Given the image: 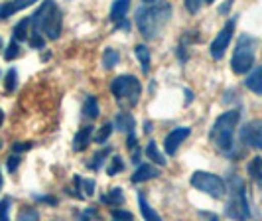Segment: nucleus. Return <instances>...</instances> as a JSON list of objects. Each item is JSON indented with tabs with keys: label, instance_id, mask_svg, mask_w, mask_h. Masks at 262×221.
Instances as JSON below:
<instances>
[{
	"label": "nucleus",
	"instance_id": "obj_26",
	"mask_svg": "<svg viewBox=\"0 0 262 221\" xmlns=\"http://www.w3.org/2000/svg\"><path fill=\"white\" fill-rule=\"evenodd\" d=\"M113 130H115V125H113V123H105V125L101 127V130H99V134L95 136V140H97V143H101V144L106 143V140H108V136L113 134Z\"/></svg>",
	"mask_w": 262,
	"mask_h": 221
},
{
	"label": "nucleus",
	"instance_id": "obj_46",
	"mask_svg": "<svg viewBox=\"0 0 262 221\" xmlns=\"http://www.w3.org/2000/svg\"><path fill=\"white\" fill-rule=\"evenodd\" d=\"M211 221H217V219H211Z\"/></svg>",
	"mask_w": 262,
	"mask_h": 221
},
{
	"label": "nucleus",
	"instance_id": "obj_32",
	"mask_svg": "<svg viewBox=\"0 0 262 221\" xmlns=\"http://www.w3.org/2000/svg\"><path fill=\"white\" fill-rule=\"evenodd\" d=\"M30 46L39 50V48L46 46V38H43L41 34H38V32H32V34H30Z\"/></svg>",
	"mask_w": 262,
	"mask_h": 221
},
{
	"label": "nucleus",
	"instance_id": "obj_1",
	"mask_svg": "<svg viewBox=\"0 0 262 221\" xmlns=\"http://www.w3.org/2000/svg\"><path fill=\"white\" fill-rule=\"evenodd\" d=\"M171 4L168 2H152L148 0L144 6H140L136 10V24L140 34L146 39H154L160 36V32L164 30V26L170 22L171 18Z\"/></svg>",
	"mask_w": 262,
	"mask_h": 221
},
{
	"label": "nucleus",
	"instance_id": "obj_18",
	"mask_svg": "<svg viewBox=\"0 0 262 221\" xmlns=\"http://www.w3.org/2000/svg\"><path fill=\"white\" fill-rule=\"evenodd\" d=\"M103 204L111 206V208L122 206V204H124V194H122V190H120V188H113L108 194L103 195Z\"/></svg>",
	"mask_w": 262,
	"mask_h": 221
},
{
	"label": "nucleus",
	"instance_id": "obj_30",
	"mask_svg": "<svg viewBox=\"0 0 262 221\" xmlns=\"http://www.w3.org/2000/svg\"><path fill=\"white\" fill-rule=\"evenodd\" d=\"M18 221H39V213L34 208H24L18 215Z\"/></svg>",
	"mask_w": 262,
	"mask_h": 221
},
{
	"label": "nucleus",
	"instance_id": "obj_10",
	"mask_svg": "<svg viewBox=\"0 0 262 221\" xmlns=\"http://www.w3.org/2000/svg\"><path fill=\"white\" fill-rule=\"evenodd\" d=\"M191 134V129L189 127H180V129H173L166 136V140H164V148H166V152L173 156L176 152H178V148H180V144L184 143L185 138Z\"/></svg>",
	"mask_w": 262,
	"mask_h": 221
},
{
	"label": "nucleus",
	"instance_id": "obj_3",
	"mask_svg": "<svg viewBox=\"0 0 262 221\" xmlns=\"http://www.w3.org/2000/svg\"><path fill=\"white\" fill-rule=\"evenodd\" d=\"M238 120H241V111L233 109L223 113L211 129V140L225 154H229L235 146V129L238 127Z\"/></svg>",
	"mask_w": 262,
	"mask_h": 221
},
{
	"label": "nucleus",
	"instance_id": "obj_22",
	"mask_svg": "<svg viewBox=\"0 0 262 221\" xmlns=\"http://www.w3.org/2000/svg\"><path fill=\"white\" fill-rule=\"evenodd\" d=\"M30 26H32V24H30V18H24L22 22H18V24L14 26V30H12L14 39H16V42H22V39H26L28 34H30V30H28Z\"/></svg>",
	"mask_w": 262,
	"mask_h": 221
},
{
	"label": "nucleus",
	"instance_id": "obj_34",
	"mask_svg": "<svg viewBox=\"0 0 262 221\" xmlns=\"http://www.w3.org/2000/svg\"><path fill=\"white\" fill-rule=\"evenodd\" d=\"M20 160H22V158H20V156H14V154L10 158H8V172H12V174H14V172L18 170V166H20Z\"/></svg>",
	"mask_w": 262,
	"mask_h": 221
},
{
	"label": "nucleus",
	"instance_id": "obj_24",
	"mask_svg": "<svg viewBox=\"0 0 262 221\" xmlns=\"http://www.w3.org/2000/svg\"><path fill=\"white\" fill-rule=\"evenodd\" d=\"M118 59H120V55H118L117 50L106 48L105 53H103V65H105L106 69H113V67L118 64Z\"/></svg>",
	"mask_w": 262,
	"mask_h": 221
},
{
	"label": "nucleus",
	"instance_id": "obj_45",
	"mask_svg": "<svg viewBox=\"0 0 262 221\" xmlns=\"http://www.w3.org/2000/svg\"><path fill=\"white\" fill-rule=\"evenodd\" d=\"M0 148H2V140H0Z\"/></svg>",
	"mask_w": 262,
	"mask_h": 221
},
{
	"label": "nucleus",
	"instance_id": "obj_41",
	"mask_svg": "<svg viewBox=\"0 0 262 221\" xmlns=\"http://www.w3.org/2000/svg\"><path fill=\"white\" fill-rule=\"evenodd\" d=\"M144 130H146V132H150V130H152V125H150V123H146V125H144Z\"/></svg>",
	"mask_w": 262,
	"mask_h": 221
},
{
	"label": "nucleus",
	"instance_id": "obj_5",
	"mask_svg": "<svg viewBox=\"0 0 262 221\" xmlns=\"http://www.w3.org/2000/svg\"><path fill=\"white\" fill-rule=\"evenodd\" d=\"M227 217H231L233 221H249L250 219V208L249 199H247V188L245 182L233 176L231 178V197L227 204Z\"/></svg>",
	"mask_w": 262,
	"mask_h": 221
},
{
	"label": "nucleus",
	"instance_id": "obj_14",
	"mask_svg": "<svg viewBox=\"0 0 262 221\" xmlns=\"http://www.w3.org/2000/svg\"><path fill=\"white\" fill-rule=\"evenodd\" d=\"M128 8H130V2L128 0H118L113 4V8H111V14H108V20L111 22H122L124 20V16L128 12Z\"/></svg>",
	"mask_w": 262,
	"mask_h": 221
},
{
	"label": "nucleus",
	"instance_id": "obj_28",
	"mask_svg": "<svg viewBox=\"0 0 262 221\" xmlns=\"http://www.w3.org/2000/svg\"><path fill=\"white\" fill-rule=\"evenodd\" d=\"M124 170V162H122V158L120 156H113V160H111V164H108V176H117L118 172H122Z\"/></svg>",
	"mask_w": 262,
	"mask_h": 221
},
{
	"label": "nucleus",
	"instance_id": "obj_35",
	"mask_svg": "<svg viewBox=\"0 0 262 221\" xmlns=\"http://www.w3.org/2000/svg\"><path fill=\"white\" fill-rule=\"evenodd\" d=\"M34 146V143H18V144H12V152H24V150H30Z\"/></svg>",
	"mask_w": 262,
	"mask_h": 221
},
{
	"label": "nucleus",
	"instance_id": "obj_21",
	"mask_svg": "<svg viewBox=\"0 0 262 221\" xmlns=\"http://www.w3.org/2000/svg\"><path fill=\"white\" fill-rule=\"evenodd\" d=\"M115 127H117L118 130H126V132H132V129H134V118H132L130 113H120L117 117V120H115Z\"/></svg>",
	"mask_w": 262,
	"mask_h": 221
},
{
	"label": "nucleus",
	"instance_id": "obj_8",
	"mask_svg": "<svg viewBox=\"0 0 262 221\" xmlns=\"http://www.w3.org/2000/svg\"><path fill=\"white\" fill-rule=\"evenodd\" d=\"M235 26H236V20L235 18H231L227 24L223 26V30L217 34V38L211 42V57L213 59H221L227 52V48H229V44H231V39H233V34H235Z\"/></svg>",
	"mask_w": 262,
	"mask_h": 221
},
{
	"label": "nucleus",
	"instance_id": "obj_6",
	"mask_svg": "<svg viewBox=\"0 0 262 221\" xmlns=\"http://www.w3.org/2000/svg\"><path fill=\"white\" fill-rule=\"evenodd\" d=\"M111 93L115 95L118 105L124 107H136L140 101V93H142V85L138 77L134 75H118L113 79L111 83Z\"/></svg>",
	"mask_w": 262,
	"mask_h": 221
},
{
	"label": "nucleus",
	"instance_id": "obj_38",
	"mask_svg": "<svg viewBox=\"0 0 262 221\" xmlns=\"http://www.w3.org/2000/svg\"><path fill=\"white\" fill-rule=\"evenodd\" d=\"M140 154H142V152H140V148H134V150H132V162H134V164H138Z\"/></svg>",
	"mask_w": 262,
	"mask_h": 221
},
{
	"label": "nucleus",
	"instance_id": "obj_39",
	"mask_svg": "<svg viewBox=\"0 0 262 221\" xmlns=\"http://www.w3.org/2000/svg\"><path fill=\"white\" fill-rule=\"evenodd\" d=\"M191 101H193V93H191V91H187V89H185V103L189 105V103H191Z\"/></svg>",
	"mask_w": 262,
	"mask_h": 221
},
{
	"label": "nucleus",
	"instance_id": "obj_27",
	"mask_svg": "<svg viewBox=\"0 0 262 221\" xmlns=\"http://www.w3.org/2000/svg\"><path fill=\"white\" fill-rule=\"evenodd\" d=\"M18 55H20V46H18L16 39H12V42L8 44V48H6V52H4V59H6V62H12Z\"/></svg>",
	"mask_w": 262,
	"mask_h": 221
},
{
	"label": "nucleus",
	"instance_id": "obj_25",
	"mask_svg": "<svg viewBox=\"0 0 262 221\" xmlns=\"http://www.w3.org/2000/svg\"><path fill=\"white\" fill-rule=\"evenodd\" d=\"M108 154H111V148H105V150H101V152H97L95 156L91 158V162L87 164V168L91 170H99L101 166H103V162H105V158H108Z\"/></svg>",
	"mask_w": 262,
	"mask_h": 221
},
{
	"label": "nucleus",
	"instance_id": "obj_40",
	"mask_svg": "<svg viewBox=\"0 0 262 221\" xmlns=\"http://www.w3.org/2000/svg\"><path fill=\"white\" fill-rule=\"evenodd\" d=\"M229 8H231V2H227V4H225V6H221V10H219V12H227V10H229Z\"/></svg>",
	"mask_w": 262,
	"mask_h": 221
},
{
	"label": "nucleus",
	"instance_id": "obj_31",
	"mask_svg": "<svg viewBox=\"0 0 262 221\" xmlns=\"http://www.w3.org/2000/svg\"><path fill=\"white\" fill-rule=\"evenodd\" d=\"M10 197H4L2 202H0V221H10L8 217V211H10Z\"/></svg>",
	"mask_w": 262,
	"mask_h": 221
},
{
	"label": "nucleus",
	"instance_id": "obj_20",
	"mask_svg": "<svg viewBox=\"0 0 262 221\" xmlns=\"http://www.w3.org/2000/svg\"><path fill=\"white\" fill-rule=\"evenodd\" d=\"M138 206H140V211H142V217L146 221H162L160 219V215H158L154 209L148 206V202H146V197L142 194H138Z\"/></svg>",
	"mask_w": 262,
	"mask_h": 221
},
{
	"label": "nucleus",
	"instance_id": "obj_2",
	"mask_svg": "<svg viewBox=\"0 0 262 221\" xmlns=\"http://www.w3.org/2000/svg\"><path fill=\"white\" fill-rule=\"evenodd\" d=\"M30 24L34 28V32L43 34L50 39H57L61 36V28H63V14L55 2H43L38 10L32 14Z\"/></svg>",
	"mask_w": 262,
	"mask_h": 221
},
{
	"label": "nucleus",
	"instance_id": "obj_42",
	"mask_svg": "<svg viewBox=\"0 0 262 221\" xmlns=\"http://www.w3.org/2000/svg\"><path fill=\"white\" fill-rule=\"evenodd\" d=\"M2 123H4V113L0 111V125H2Z\"/></svg>",
	"mask_w": 262,
	"mask_h": 221
},
{
	"label": "nucleus",
	"instance_id": "obj_33",
	"mask_svg": "<svg viewBox=\"0 0 262 221\" xmlns=\"http://www.w3.org/2000/svg\"><path fill=\"white\" fill-rule=\"evenodd\" d=\"M113 217H115V221H132L134 219L130 211H122V209H113Z\"/></svg>",
	"mask_w": 262,
	"mask_h": 221
},
{
	"label": "nucleus",
	"instance_id": "obj_4",
	"mask_svg": "<svg viewBox=\"0 0 262 221\" xmlns=\"http://www.w3.org/2000/svg\"><path fill=\"white\" fill-rule=\"evenodd\" d=\"M256 48H258V39L243 34L235 46V52L231 57V69L236 75H245L249 73L254 65V57H256Z\"/></svg>",
	"mask_w": 262,
	"mask_h": 221
},
{
	"label": "nucleus",
	"instance_id": "obj_12",
	"mask_svg": "<svg viewBox=\"0 0 262 221\" xmlns=\"http://www.w3.org/2000/svg\"><path fill=\"white\" fill-rule=\"evenodd\" d=\"M91 136H93V127H83V129L75 134V138H73V150H75V152L85 150V148L89 146V143H91Z\"/></svg>",
	"mask_w": 262,
	"mask_h": 221
},
{
	"label": "nucleus",
	"instance_id": "obj_36",
	"mask_svg": "<svg viewBox=\"0 0 262 221\" xmlns=\"http://www.w3.org/2000/svg\"><path fill=\"white\" fill-rule=\"evenodd\" d=\"M201 4H203L201 0H187V2H185V8H187L189 12H197V10L201 8Z\"/></svg>",
	"mask_w": 262,
	"mask_h": 221
},
{
	"label": "nucleus",
	"instance_id": "obj_17",
	"mask_svg": "<svg viewBox=\"0 0 262 221\" xmlns=\"http://www.w3.org/2000/svg\"><path fill=\"white\" fill-rule=\"evenodd\" d=\"M83 117L87 118H97L99 117V113H101V109H99V101H97V97H93L89 95L87 99H85V103H83Z\"/></svg>",
	"mask_w": 262,
	"mask_h": 221
},
{
	"label": "nucleus",
	"instance_id": "obj_23",
	"mask_svg": "<svg viewBox=\"0 0 262 221\" xmlns=\"http://www.w3.org/2000/svg\"><path fill=\"white\" fill-rule=\"evenodd\" d=\"M146 154H148L150 160H154L158 166H164V164H166V160H164V156H162V152L158 150V146H156L154 140H152V143H148V146H146Z\"/></svg>",
	"mask_w": 262,
	"mask_h": 221
},
{
	"label": "nucleus",
	"instance_id": "obj_44",
	"mask_svg": "<svg viewBox=\"0 0 262 221\" xmlns=\"http://www.w3.org/2000/svg\"><path fill=\"white\" fill-rule=\"evenodd\" d=\"M0 48H2V39H0Z\"/></svg>",
	"mask_w": 262,
	"mask_h": 221
},
{
	"label": "nucleus",
	"instance_id": "obj_13",
	"mask_svg": "<svg viewBox=\"0 0 262 221\" xmlns=\"http://www.w3.org/2000/svg\"><path fill=\"white\" fill-rule=\"evenodd\" d=\"M158 176V170L154 166H150V164H140L136 172L132 174V182L134 184H140V182H148V180H152V178H156Z\"/></svg>",
	"mask_w": 262,
	"mask_h": 221
},
{
	"label": "nucleus",
	"instance_id": "obj_43",
	"mask_svg": "<svg viewBox=\"0 0 262 221\" xmlns=\"http://www.w3.org/2000/svg\"><path fill=\"white\" fill-rule=\"evenodd\" d=\"M0 188H2V172H0Z\"/></svg>",
	"mask_w": 262,
	"mask_h": 221
},
{
	"label": "nucleus",
	"instance_id": "obj_7",
	"mask_svg": "<svg viewBox=\"0 0 262 221\" xmlns=\"http://www.w3.org/2000/svg\"><path fill=\"white\" fill-rule=\"evenodd\" d=\"M191 186L197 188L199 192H205L207 195L215 197V199H221L227 194V184H225L223 178L211 174V172H195L191 176Z\"/></svg>",
	"mask_w": 262,
	"mask_h": 221
},
{
	"label": "nucleus",
	"instance_id": "obj_37",
	"mask_svg": "<svg viewBox=\"0 0 262 221\" xmlns=\"http://www.w3.org/2000/svg\"><path fill=\"white\" fill-rule=\"evenodd\" d=\"M83 192L93 195V192H95V182L93 180H83Z\"/></svg>",
	"mask_w": 262,
	"mask_h": 221
},
{
	"label": "nucleus",
	"instance_id": "obj_29",
	"mask_svg": "<svg viewBox=\"0 0 262 221\" xmlns=\"http://www.w3.org/2000/svg\"><path fill=\"white\" fill-rule=\"evenodd\" d=\"M16 85H18V73H16V69H8V73H6V83H4V89L10 93L16 89Z\"/></svg>",
	"mask_w": 262,
	"mask_h": 221
},
{
	"label": "nucleus",
	"instance_id": "obj_47",
	"mask_svg": "<svg viewBox=\"0 0 262 221\" xmlns=\"http://www.w3.org/2000/svg\"><path fill=\"white\" fill-rule=\"evenodd\" d=\"M83 221H87V219H83Z\"/></svg>",
	"mask_w": 262,
	"mask_h": 221
},
{
	"label": "nucleus",
	"instance_id": "obj_15",
	"mask_svg": "<svg viewBox=\"0 0 262 221\" xmlns=\"http://www.w3.org/2000/svg\"><path fill=\"white\" fill-rule=\"evenodd\" d=\"M247 172H249L252 182H256L258 186H262V156L252 158L249 162V166H247Z\"/></svg>",
	"mask_w": 262,
	"mask_h": 221
},
{
	"label": "nucleus",
	"instance_id": "obj_11",
	"mask_svg": "<svg viewBox=\"0 0 262 221\" xmlns=\"http://www.w3.org/2000/svg\"><path fill=\"white\" fill-rule=\"evenodd\" d=\"M30 4H32L30 0H18V2H4V4H0V20L10 18L12 14L24 10V8H28Z\"/></svg>",
	"mask_w": 262,
	"mask_h": 221
},
{
	"label": "nucleus",
	"instance_id": "obj_9",
	"mask_svg": "<svg viewBox=\"0 0 262 221\" xmlns=\"http://www.w3.org/2000/svg\"><path fill=\"white\" fill-rule=\"evenodd\" d=\"M241 140L245 146L256 148L262 152V120H252L241 129Z\"/></svg>",
	"mask_w": 262,
	"mask_h": 221
},
{
	"label": "nucleus",
	"instance_id": "obj_16",
	"mask_svg": "<svg viewBox=\"0 0 262 221\" xmlns=\"http://www.w3.org/2000/svg\"><path fill=\"white\" fill-rule=\"evenodd\" d=\"M245 85H247L252 93H258V95H262V65L258 67V69H254L249 77H247Z\"/></svg>",
	"mask_w": 262,
	"mask_h": 221
},
{
	"label": "nucleus",
	"instance_id": "obj_19",
	"mask_svg": "<svg viewBox=\"0 0 262 221\" xmlns=\"http://www.w3.org/2000/svg\"><path fill=\"white\" fill-rule=\"evenodd\" d=\"M134 52H136V57H138V62L142 65V71H144V73H150V64H152L150 50H148L146 46H136Z\"/></svg>",
	"mask_w": 262,
	"mask_h": 221
}]
</instances>
